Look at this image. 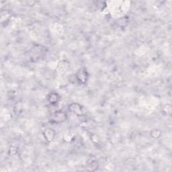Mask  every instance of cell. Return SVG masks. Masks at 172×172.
Instances as JSON below:
<instances>
[{"mask_svg": "<svg viewBox=\"0 0 172 172\" xmlns=\"http://www.w3.org/2000/svg\"><path fill=\"white\" fill-rule=\"evenodd\" d=\"M74 107L72 106L71 105V108H69V109H71V110L72 112H73L75 114H76L77 115H82L83 114V112H82V109L81 107L78 105L77 104H72Z\"/></svg>", "mask_w": 172, "mask_h": 172, "instance_id": "2", "label": "cell"}, {"mask_svg": "<svg viewBox=\"0 0 172 172\" xmlns=\"http://www.w3.org/2000/svg\"><path fill=\"white\" fill-rule=\"evenodd\" d=\"M66 118V115L63 112H57L54 114L53 115V121L55 122V123H62L63 122Z\"/></svg>", "mask_w": 172, "mask_h": 172, "instance_id": "1", "label": "cell"}]
</instances>
